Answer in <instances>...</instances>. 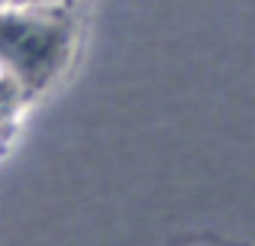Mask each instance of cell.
Instances as JSON below:
<instances>
[{"mask_svg":"<svg viewBox=\"0 0 255 246\" xmlns=\"http://www.w3.org/2000/svg\"><path fill=\"white\" fill-rule=\"evenodd\" d=\"M71 45V23L58 13H0V65L19 78L29 97L65 71Z\"/></svg>","mask_w":255,"mask_h":246,"instance_id":"obj_1","label":"cell"},{"mask_svg":"<svg viewBox=\"0 0 255 246\" xmlns=\"http://www.w3.org/2000/svg\"><path fill=\"white\" fill-rule=\"evenodd\" d=\"M26 101H29V94H26V88L19 84V78L13 75L6 65H0V152H3V146L10 143L13 133H16Z\"/></svg>","mask_w":255,"mask_h":246,"instance_id":"obj_2","label":"cell"},{"mask_svg":"<svg viewBox=\"0 0 255 246\" xmlns=\"http://www.w3.org/2000/svg\"><path fill=\"white\" fill-rule=\"evenodd\" d=\"M23 3H58V0H23Z\"/></svg>","mask_w":255,"mask_h":246,"instance_id":"obj_3","label":"cell"},{"mask_svg":"<svg viewBox=\"0 0 255 246\" xmlns=\"http://www.w3.org/2000/svg\"><path fill=\"white\" fill-rule=\"evenodd\" d=\"M3 3H6V0H0V6H3Z\"/></svg>","mask_w":255,"mask_h":246,"instance_id":"obj_4","label":"cell"}]
</instances>
